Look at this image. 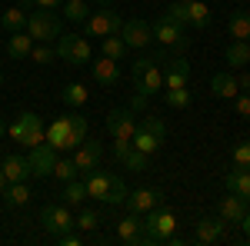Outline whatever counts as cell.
<instances>
[{
  "mask_svg": "<svg viewBox=\"0 0 250 246\" xmlns=\"http://www.w3.org/2000/svg\"><path fill=\"white\" fill-rule=\"evenodd\" d=\"M54 240H57L60 246H80V243H83V236H80V233H74V229L60 233V236H54Z\"/></svg>",
  "mask_w": 250,
  "mask_h": 246,
  "instance_id": "44",
  "label": "cell"
},
{
  "mask_svg": "<svg viewBox=\"0 0 250 246\" xmlns=\"http://www.w3.org/2000/svg\"><path fill=\"white\" fill-rule=\"evenodd\" d=\"M124 203H127L130 213H140V216H144V213H150L154 207H160V203H164V196H160L157 189H150V187H140V189H134V193H127V200H124Z\"/></svg>",
  "mask_w": 250,
  "mask_h": 246,
  "instance_id": "16",
  "label": "cell"
},
{
  "mask_svg": "<svg viewBox=\"0 0 250 246\" xmlns=\"http://www.w3.org/2000/svg\"><path fill=\"white\" fill-rule=\"evenodd\" d=\"M237 83H240V90H250V74H244L240 80H237Z\"/></svg>",
  "mask_w": 250,
  "mask_h": 246,
  "instance_id": "48",
  "label": "cell"
},
{
  "mask_svg": "<svg viewBox=\"0 0 250 246\" xmlns=\"http://www.w3.org/2000/svg\"><path fill=\"white\" fill-rule=\"evenodd\" d=\"M224 57H227V63H230L233 70H244V67H250V43L247 40H233Z\"/></svg>",
  "mask_w": 250,
  "mask_h": 246,
  "instance_id": "27",
  "label": "cell"
},
{
  "mask_svg": "<svg viewBox=\"0 0 250 246\" xmlns=\"http://www.w3.org/2000/svg\"><path fill=\"white\" fill-rule=\"evenodd\" d=\"M27 34L34 37V43H57V37L63 34V23L54 10H30L27 14Z\"/></svg>",
  "mask_w": 250,
  "mask_h": 246,
  "instance_id": "4",
  "label": "cell"
},
{
  "mask_svg": "<svg viewBox=\"0 0 250 246\" xmlns=\"http://www.w3.org/2000/svg\"><path fill=\"white\" fill-rule=\"evenodd\" d=\"M187 80H190V63L184 57L170 60L167 67H164V90H177V87H187Z\"/></svg>",
  "mask_w": 250,
  "mask_h": 246,
  "instance_id": "20",
  "label": "cell"
},
{
  "mask_svg": "<svg viewBox=\"0 0 250 246\" xmlns=\"http://www.w3.org/2000/svg\"><path fill=\"white\" fill-rule=\"evenodd\" d=\"M120 37H124V43L127 47H134V50H144L150 40H154V30H150V23L147 20H124V27H120Z\"/></svg>",
  "mask_w": 250,
  "mask_h": 246,
  "instance_id": "12",
  "label": "cell"
},
{
  "mask_svg": "<svg viewBox=\"0 0 250 246\" xmlns=\"http://www.w3.org/2000/svg\"><path fill=\"white\" fill-rule=\"evenodd\" d=\"M0 170L7 176V183H27V176H30V160L20 156V153H10V156H3Z\"/></svg>",
  "mask_w": 250,
  "mask_h": 246,
  "instance_id": "18",
  "label": "cell"
},
{
  "mask_svg": "<svg viewBox=\"0 0 250 246\" xmlns=\"http://www.w3.org/2000/svg\"><path fill=\"white\" fill-rule=\"evenodd\" d=\"M70 156H74V163H77L80 173H90V170L100 167V160H104V147H100V140H90V136H87Z\"/></svg>",
  "mask_w": 250,
  "mask_h": 246,
  "instance_id": "13",
  "label": "cell"
},
{
  "mask_svg": "<svg viewBox=\"0 0 250 246\" xmlns=\"http://www.w3.org/2000/svg\"><path fill=\"white\" fill-rule=\"evenodd\" d=\"M90 67H94V80L100 83V87H114L117 80H120V60L100 57L97 63H90Z\"/></svg>",
  "mask_w": 250,
  "mask_h": 246,
  "instance_id": "22",
  "label": "cell"
},
{
  "mask_svg": "<svg viewBox=\"0 0 250 246\" xmlns=\"http://www.w3.org/2000/svg\"><path fill=\"white\" fill-rule=\"evenodd\" d=\"M244 213H247V200H240L237 193L220 196V203H217V216H220L224 223H240Z\"/></svg>",
  "mask_w": 250,
  "mask_h": 246,
  "instance_id": "19",
  "label": "cell"
},
{
  "mask_svg": "<svg viewBox=\"0 0 250 246\" xmlns=\"http://www.w3.org/2000/svg\"><path fill=\"white\" fill-rule=\"evenodd\" d=\"M107 130H110V136H114L117 143H130L134 140V110H110L107 114Z\"/></svg>",
  "mask_w": 250,
  "mask_h": 246,
  "instance_id": "11",
  "label": "cell"
},
{
  "mask_svg": "<svg viewBox=\"0 0 250 246\" xmlns=\"http://www.w3.org/2000/svg\"><path fill=\"white\" fill-rule=\"evenodd\" d=\"M227 30L233 40H250V10H233L227 20Z\"/></svg>",
  "mask_w": 250,
  "mask_h": 246,
  "instance_id": "30",
  "label": "cell"
},
{
  "mask_svg": "<svg viewBox=\"0 0 250 246\" xmlns=\"http://www.w3.org/2000/svg\"><path fill=\"white\" fill-rule=\"evenodd\" d=\"M140 127H144L147 133H154L160 143L167 140V127H164V120H160V116H144V123H140Z\"/></svg>",
  "mask_w": 250,
  "mask_h": 246,
  "instance_id": "41",
  "label": "cell"
},
{
  "mask_svg": "<svg viewBox=\"0 0 250 246\" xmlns=\"http://www.w3.org/2000/svg\"><path fill=\"white\" fill-rule=\"evenodd\" d=\"M54 57H57V47H50V43H34V50H30V60L40 67H47Z\"/></svg>",
  "mask_w": 250,
  "mask_h": 246,
  "instance_id": "39",
  "label": "cell"
},
{
  "mask_svg": "<svg viewBox=\"0 0 250 246\" xmlns=\"http://www.w3.org/2000/svg\"><path fill=\"white\" fill-rule=\"evenodd\" d=\"M54 47H57V57L63 63H70V67H83V63H90V57H94L87 37H80V34H60Z\"/></svg>",
  "mask_w": 250,
  "mask_h": 246,
  "instance_id": "7",
  "label": "cell"
},
{
  "mask_svg": "<svg viewBox=\"0 0 250 246\" xmlns=\"http://www.w3.org/2000/svg\"><path fill=\"white\" fill-rule=\"evenodd\" d=\"M164 17H167V20H173V23H180V27H187V3L173 0L170 7H164Z\"/></svg>",
  "mask_w": 250,
  "mask_h": 246,
  "instance_id": "40",
  "label": "cell"
},
{
  "mask_svg": "<svg viewBox=\"0 0 250 246\" xmlns=\"http://www.w3.org/2000/svg\"><path fill=\"white\" fill-rule=\"evenodd\" d=\"M7 133L14 136V143H23L27 150H34V147H40L43 140H47V127H43V120H40L37 114H20L10 127H7Z\"/></svg>",
  "mask_w": 250,
  "mask_h": 246,
  "instance_id": "5",
  "label": "cell"
},
{
  "mask_svg": "<svg viewBox=\"0 0 250 246\" xmlns=\"http://www.w3.org/2000/svg\"><path fill=\"white\" fill-rule=\"evenodd\" d=\"M193 94L187 90V87H177V90H164V103L167 107H173V110H187L190 107Z\"/></svg>",
  "mask_w": 250,
  "mask_h": 246,
  "instance_id": "35",
  "label": "cell"
},
{
  "mask_svg": "<svg viewBox=\"0 0 250 246\" xmlns=\"http://www.w3.org/2000/svg\"><path fill=\"white\" fill-rule=\"evenodd\" d=\"M7 57H14V60H27L30 57V50H34V37L27 34V30H17V34H10L7 37Z\"/></svg>",
  "mask_w": 250,
  "mask_h": 246,
  "instance_id": "23",
  "label": "cell"
},
{
  "mask_svg": "<svg viewBox=\"0 0 250 246\" xmlns=\"http://www.w3.org/2000/svg\"><path fill=\"white\" fill-rule=\"evenodd\" d=\"M0 27L7 34H17V30H27V7H7L0 14Z\"/></svg>",
  "mask_w": 250,
  "mask_h": 246,
  "instance_id": "26",
  "label": "cell"
},
{
  "mask_svg": "<svg viewBox=\"0 0 250 246\" xmlns=\"http://www.w3.org/2000/svg\"><path fill=\"white\" fill-rule=\"evenodd\" d=\"M0 83H3V74H0Z\"/></svg>",
  "mask_w": 250,
  "mask_h": 246,
  "instance_id": "53",
  "label": "cell"
},
{
  "mask_svg": "<svg viewBox=\"0 0 250 246\" xmlns=\"http://www.w3.org/2000/svg\"><path fill=\"white\" fill-rule=\"evenodd\" d=\"M0 196H3L7 207H27V203H30V189H27V183H7V189H3Z\"/></svg>",
  "mask_w": 250,
  "mask_h": 246,
  "instance_id": "32",
  "label": "cell"
},
{
  "mask_svg": "<svg viewBox=\"0 0 250 246\" xmlns=\"http://www.w3.org/2000/svg\"><path fill=\"white\" fill-rule=\"evenodd\" d=\"M40 223L47 233H67V229H74V207H67V203H47V207L40 209Z\"/></svg>",
  "mask_w": 250,
  "mask_h": 246,
  "instance_id": "10",
  "label": "cell"
},
{
  "mask_svg": "<svg viewBox=\"0 0 250 246\" xmlns=\"http://www.w3.org/2000/svg\"><path fill=\"white\" fill-rule=\"evenodd\" d=\"M97 3H100V7H110V3H114V0H97Z\"/></svg>",
  "mask_w": 250,
  "mask_h": 246,
  "instance_id": "51",
  "label": "cell"
},
{
  "mask_svg": "<svg viewBox=\"0 0 250 246\" xmlns=\"http://www.w3.org/2000/svg\"><path fill=\"white\" fill-rule=\"evenodd\" d=\"M224 187H227V193H237L240 200L250 203V170H244V167L230 170L227 176H224Z\"/></svg>",
  "mask_w": 250,
  "mask_h": 246,
  "instance_id": "24",
  "label": "cell"
},
{
  "mask_svg": "<svg viewBox=\"0 0 250 246\" xmlns=\"http://www.w3.org/2000/svg\"><path fill=\"white\" fill-rule=\"evenodd\" d=\"M87 14H90V7H87L83 0H63V17L67 20L80 23V20H87Z\"/></svg>",
  "mask_w": 250,
  "mask_h": 246,
  "instance_id": "37",
  "label": "cell"
},
{
  "mask_svg": "<svg viewBox=\"0 0 250 246\" xmlns=\"http://www.w3.org/2000/svg\"><path fill=\"white\" fill-rule=\"evenodd\" d=\"M27 160H30V173L34 176H50V170H54V160H57V150L43 140L40 147H34V150H27Z\"/></svg>",
  "mask_w": 250,
  "mask_h": 246,
  "instance_id": "14",
  "label": "cell"
},
{
  "mask_svg": "<svg viewBox=\"0 0 250 246\" xmlns=\"http://www.w3.org/2000/svg\"><path fill=\"white\" fill-rule=\"evenodd\" d=\"M247 43H250V40H247Z\"/></svg>",
  "mask_w": 250,
  "mask_h": 246,
  "instance_id": "55",
  "label": "cell"
},
{
  "mask_svg": "<svg viewBox=\"0 0 250 246\" xmlns=\"http://www.w3.org/2000/svg\"><path fill=\"white\" fill-rule=\"evenodd\" d=\"M114 240L117 243H144V220H140V213H130V216H124L120 223L114 227Z\"/></svg>",
  "mask_w": 250,
  "mask_h": 246,
  "instance_id": "15",
  "label": "cell"
},
{
  "mask_svg": "<svg viewBox=\"0 0 250 246\" xmlns=\"http://www.w3.org/2000/svg\"><path fill=\"white\" fill-rule=\"evenodd\" d=\"M0 54H3V50H0Z\"/></svg>",
  "mask_w": 250,
  "mask_h": 246,
  "instance_id": "54",
  "label": "cell"
},
{
  "mask_svg": "<svg viewBox=\"0 0 250 246\" xmlns=\"http://www.w3.org/2000/svg\"><path fill=\"white\" fill-rule=\"evenodd\" d=\"M147 160H150V156H147V153H140L134 143H130V150H127V156H124L120 163H124L127 170H147Z\"/></svg>",
  "mask_w": 250,
  "mask_h": 246,
  "instance_id": "38",
  "label": "cell"
},
{
  "mask_svg": "<svg viewBox=\"0 0 250 246\" xmlns=\"http://www.w3.org/2000/svg\"><path fill=\"white\" fill-rule=\"evenodd\" d=\"M83 187H87V200L107 203V207H117V203L127 200V187H124V180L114 176V173L90 170V173H87V180H83Z\"/></svg>",
  "mask_w": 250,
  "mask_h": 246,
  "instance_id": "2",
  "label": "cell"
},
{
  "mask_svg": "<svg viewBox=\"0 0 250 246\" xmlns=\"http://www.w3.org/2000/svg\"><path fill=\"white\" fill-rule=\"evenodd\" d=\"M3 136H7V123L0 120V140H3Z\"/></svg>",
  "mask_w": 250,
  "mask_h": 246,
  "instance_id": "50",
  "label": "cell"
},
{
  "mask_svg": "<svg viewBox=\"0 0 250 246\" xmlns=\"http://www.w3.org/2000/svg\"><path fill=\"white\" fill-rule=\"evenodd\" d=\"M100 227V213L97 209H80V213H74V229H80V233H90V229Z\"/></svg>",
  "mask_w": 250,
  "mask_h": 246,
  "instance_id": "36",
  "label": "cell"
},
{
  "mask_svg": "<svg viewBox=\"0 0 250 246\" xmlns=\"http://www.w3.org/2000/svg\"><path fill=\"white\" fill-rule=\"evenodd\" d=\"M130 143H134V147H137L140 153H147V156H154V153L160 150V147H164V143L157 140L154 133H147L144 127H137V130H134V140H130Z\"/></svg>",
  "mask_w": 250,
  "mask_h": 246,
  "instance_id": "33",
  "label": "cell"
},
{
  "mask_svg": "<svg viewBox=\"0 0 250 246\" xmlns=\"http://www.w3.org/2000/svg\"><path fill=\"white\" fill-rule=\"evenodd\" d=\"M50 176H54L57 183H70V180H77L80 170H77V163H74V156H57V160H54Z\"/></svg>",
  "mask_w": 250,
  "mask_h": 246,
  "instance_id": "29",
  "label": "cell"
},
{
  "mask_svg": "<svg viewBox=\"0 0 250 246\" xmlns=\"http://www.w3.org/2000/svg\"><path fill=\"white\" fill-rule=\"evenodd\" d=\"M154 30V40L160 47H170V50H187L190 47V37H187V27H180V23H173L167 20L164 14L157 17V23L150 27Z\"/></svg>",
  "mask_w": 250,
  "mask_h": 246,
  "instance_id": "8",
  "label": "cell"
},
{
  "mask_svg": "<svg viewBox=\"0 0 250 246\" xmlns=\"http://www.w3.org/2000/svg\"><path fill=\"white\" fill-rule=\"evenodd\" d=\"M127 43L120 34H110V37H100V57H110V60H124L127 57Z\"/></svg>",
  "mask_w": 250,
  "mask_h": 246,
  "instance_id": "28",
  "label": "cell"
},
{
  "mask_svg": "<svg viewBox=\"0 0 250 246\" xmlns=\"http://www.w3.org/2000/svg\"><path fill=\"white\" fill-rule=\"evenodd\" d=\"M187 27H193V30H207L210 27V7L204 0H190L187 3Z\"/></svg>",
  "mask_w": 250,
  "mask_h": 246,
  "instance_id": "25",
  "label": "cell"
},
{
  "mask_svg": "<svg viewBox=\"0 0 250 246\" xmlns=\"http://www.w3.org/2000/svg\"><path fill=\"white\" fill-rule=\"evenodd\" d=\"M30 3H34V7H40V10H57L63 0H30Z\"/></svg>",
  "mask_w": 250,
  "mask_h": 246,
  "instance_id": "45",
  "label": "cell"
},
{
  "mask_svg": "<svg viewBox=\"0 0 250 246\" xmlns=\"http://www.w3.org/2000/svg\"><path fill=\"white\" fill-rule=\"evenodd\" d=\"M60 100L67 103V107H74V110H80L87 100H90V94H87V87L83 83H67L63 90H60Z\"/></svg>",
  "mask_w": 250,
  "mask_h": 246,
  "instance_id": "31",
  "label": "cell"
},
{
  "mask_svg": "<svg viewBox=\"0 0 250 246\" xmlns=\"http://www.w3.org/2000/svg\"><path fill=\"white\" fill-rule=\"evenodd\" d=\"M87 140V116L83 114H63L47 127V143L57 153H74Z\"/></svg>",
  "mask_w": 250,
  "mask_h": 246,
  "instance_id": "1",
  "label": "cell"
},
{
  "mask_svg": "<svg viewBox=\"0 0 250 246\" xmlns=\"http://www.w3.org/2000/svg\"><path fill=\"white\" fill-rule=\"evenodd\" d=\"M224 227H227V223H224L220 216H217V220H213V216H200V220L193 223V243H217V240L224 236Z\"/></svg>",
  "mask_w": 250,
  "mask_h": 246,
  "instance_id": "17",
  "label": "cell"
},
{
  "mask_svg": "<svg viewBox=\"0 0 250 246\" xmlns=\"http://www.w3.org/2000/svg\"><path fill=\"white\" fill-rule=\"evenodd\" d=\"M134 87L137 94L154 96L164 90V70H160V60L157 57H140L134 60Z\"/></svg>",
  "mask_w": 250,
  "mask_h": 246,
  "instance_id": "6",
  "label": "cell"
},
{
  "mask_svg": "<svg viewBox=\"0 0 250 246\" xmlns=\"http://www.w3.org/2000/svg\"><path fill=\"white\" fill-rule=\"evenodd\" d=\"M233 110H237V116L250 120V94H237L233 96Z\"/></svg>",
  "mask_w": 250,
  "mask_h": 246,
  "instance_id": "43",
  "label": "cell"
},
{
  "mask_svg": "<svg viewBox=\"0 0 250 246\" xmlns=\"http://www.w3.org/2000/svg\"><path fill=\"white\" fill-rule=\"evenodd\" d=\"M233 163L244 167V170H250V140H240V143L233 147Z\"/></svg>",
  "mask_w": 250,
  "mask_h": 246,
  "instance_id": "42",
  "label": "cell"
},
{
  "mask_svg": "<svg viewBox=\"0 0 250 246\" xmlns=\"http://www.w3.org/2000/svg\"><path fill=\"white\" fill-rule=\"evenodd\" d=\"M7 189V176H3V170H0V193Z\"/></svg>",
  "mask_w": 250,
  "mask_h": 246,
  "instance_id": "49",
  "label": "cell"
},
{
  "mask_svg": "<svg viewBox=\"0 0 250 246\" xmlns=\"http://www.w3.org/2000/svg\"><path fill=\"white\" fill-rule=\"evenodd\" d=\"M180 3H190V0H180Z\"/></svg>",
  "mask_w": 250,
  "mask_h": 246,
  "instance_id": "52",
  "label": "cell"
},
{
  "mask_svg": "<svg viewBox=\"0 0 250 246\" xmlns=\"http://www.w3.org/2000/svg\"><path fill=\"white\" fill-rule=\"evenodd\" d=\"M120 27H124V20L110 7H100L94 14H87V20H83L87 37H110V34H120Z\"/></svg>",
  "mask_w": 250,
  "mask_h": 246,
  "instance_id": "9",
  "label": "cell"
},
{
  "mask_svg": "<svg viewBox=\"0 0 250 246\" xmlns=\"http://www.w3.org/2000/svg\"><path fill=\"white\" fill-rule=\"evenodd\" d=\"M237 227L244 229V236H247V243H250V207H247V213H244V220H240Z\"/></svg>",
  "mask_w": 250,
  "mask_h": 246,
  "instance_id": "47",
  "label": "cell"
},
{
  "mask_svg": "<svg viewBox=\"0 0 250 246\" xmlns=\"http://www.w3.org/2000/svg\"><path fill=\"white\" fill-rule=\"evenodd\" d=\"M210 94L220 96V100H233V96L240 94V83H237V76H233V74L220 70V74L210 76Z\"/></svg>",
  "mask_w": 250,
  "mask_h": 246,
  "instance_id": "21",
  "label": "cell"
},
{
  "mask_svg": "<svg viewBox=\"0 0 250 246\" xmlns=\"http://www.w3.org/2000/svg\"><path fill=\"white\" fill-rule=\"evenodd\" d=\"M177 233V213L170 207H154L150 213H144V243H170V236Z\"/></svg>",
  "mask_w": 250,
  "mask_h": 246,
  "instance_id": "3",
  "label": "cell"
},
{
  "mask_svg": "<svg viewBox=\"0 0 250 246\" xmlns=\"http://www.w3.org/2000/svg\"><path fill=\"white\" fill-rule=\"evenodd\" d=\"M87 200V187H83V180H70V183H63V203L67 207H80Z\"/></svg>",
  "mask_w": 250,
  "mask_h": 246,
  "instance_id": "34",
  "label": "cell"
},
{
  "mask_svg": "<svg viewBox=\"0 0 250 246\" xmlns=\"http://www.w3.org/2000/svg\"><path fill=\"white\" fill-rule=\"evenodd\" d=\"M144 107H147V96H144V94H137L134 100H130V110L137 114V110H144Z\"/></svg>",
  "mask_w": 250,
  "mask_h": 246,
  "instance_id": "46",
  "label": "cell"
}]
</instances>
